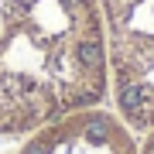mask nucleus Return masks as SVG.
Instances as JSON below:
<instances>
[{"label": "nucleus", "mask_w": 154, "mask_h": 154, "mask_svg": "<svg viewBox=\"0 0 154 154\" xmlns=\"http://www.w3.org/2000/svg\"><path fill=\"white\" fill-rule=\"evenodd\" d=\"M106 31L113 113L134 137L154 130V0H96Z\"/></svg>", "instance_id": "obj_2"}, {"label": "nucleus", "mask_w": 154, "mask_h": 154, "mask_svg": "<svg viewBox=\"0 0 154 154\" xmlns=\"http://www.w3.org/2000/svg\"><path fill=\"white\" fill-rule=\"evenodd\" d=\"M4 154H140L137 137L106 106L79 110L28 134Z\"/></svg>", "instance_id": "obj_3"}, {"label": "nucleus", "mask_w": 154, "mask_h": 154, "mask_svg": "<svg viewBox=\"0 0 154 154\" xmlns=\"http://www.w3.org/2000/svg\"><path fill=\"white\" fill-rule=\"evenodd\" d=\"M110 99L96 0H0V144Z\"/></svg>", "instance_id": "obj_1"}]
</instances>
